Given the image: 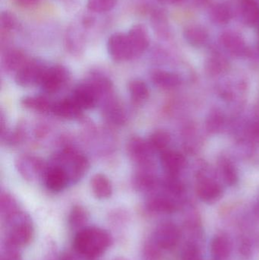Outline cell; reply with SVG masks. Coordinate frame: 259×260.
Here are the masks:
<instances>
[{
  "mask_svg": "<svg viewBox=\"0 0 259 260\" xmlns=\"http://www.w3.org/2000/svg\"><path fill=\"white\" fill-rule=\"evenodd\" d=\"M112 237L106 230L86 227L76 233L73 247L78 254L88 259L100 257L110 247Z\"/></svg>",
  "mask_w": 259,
  "mask_h": 260,
  "instance_id": "1",
  "label": "cell"
},
{
  "mask_svg": "<svg viewBox=\"0 0 259 260\" xmlns=\"http://www.w3.org/2000/svg\"><path fill=\"white\" fill-rule=\"evenodd\" d=\"M50 165L62 168L68 175L70 184L77 183L83 178L90 165L86 156L72 148H65L55 154Z\"/></svg>",
  "mask_w": 259,
  "mask_h": 260,
  "instance_id": "2",
  "label": "cell"
},
{
  "mask_svg": "<svg viewBox=\"0 0 259 260\" xmlns=\"http://www.w3.org/2000/svg\"><path fill=\"white\" fill-rule=\"evenodd\" d=\"M9 224L6 243L17 248L28 245L33 237V227L28 215L22 212L6 221Z\"/></svg>",
  "mask_w": 259,
  "mask_h": 260,
  "instance_id": "3",
  "label": "cell"
},
{
  "mask_svg": "<svg viewBox=\"0 0 259 260\" xmlns=\"http://www.w3.org/2000/svg\"><path fill=\"white\" fill-rule=\"evenodd\" d=\"M15 166L23 178L30 182L40 179L43 180L48 168V165L39 157L28 154H23L17 157Z\"/></svg>",
  "mask_w": 259,
  "mask_h": 260,
  "instance_id": "4",
  "label": "cell"
},
{
  "mask_svg": "<svg viewBox=\"0 0 259 260\" xmlns=\"http://www.w3.org/2000/svg\"><path fill=\"white\" fill-rule=\"evenodd\" d=\"M181 235L180 229L175 223L164 221L157 226L152 234V239L161 250H169L177 246Z\"/></svg>",
  "mask_w": 259,
  "mask_h": 260,
  "instance_id": "5",
  "label": "cell"
},
{
  "mask_svg": "<svg viewBox=\"0 0 259 260\" xmlns=\"http://www.w3.org/2000/svg\"><path fill=\"white\" fill-rule=\"evenodd\" d=\"M47 67L38 59H29L15 74V80L24 88L39 85Z\"/></svg>",
  "mask_w": 259,
  "mask_h": 260,
  "instance_id": "6",
  "label": "cell"
},
{
  "mask_svg": "<svg viewBox=\"0 0 259 260\" xmlns=\"http://www.w3.org/2000/svg\"><path fill=\"white\" fill-rule=\"evenodd\" d=\"M127 151L130 158L139 168H152L154 151L147 141L133 136L127 143Z\"/></svg>",
  "mask_w": 259,
  "mask_h": 260,
  "instance_id": "7",
  "label": "cell"
},
{
  "mask_svg": "<svg viewBox=\"0 0 259 260\" xmlns=\"http://www.w3.org/2000/svg\"><path fill=\"white\" fill-rule=\"evenodd\" d=\"M196 192L202 201L214 203L221 198L223 188L217 180L208 177L205 172H201L197 177Z\"/></svg>",
  "mask_w": 259,
  "mask_h": 260,
  "instance_id": "8",
  "label": "cell"
},
{
  "mask_svg": "<svg viewBox=\"0 0 259 260\" xmlns=\"http://www.w3.org/2000/svg\"><path fill=\"white\" fill-rule=\"evenodd\" d=\"M68 79V71L62 66L56 65L47 67L39 86L44 92L54 94L65 85Z\"/></svg>",
  "mask_w": 259,
  "mask_h": 260,
  "instance_id": "9",
  "label": "cell"
},
{
  "mask_svg": "<svg viewBox=\"0 0 259 260\" xmlns=\"http://www.w3.org/2000/svg\"><path fill=\"white\" fill-rule=\"evenodd\" d=\"M107 50L116 62H123L134 58L127 34L118 32L111 35L108 40Z\"/></svg>",
  "mask_w": 259,
  "mask_h": 260,
  "instance_id": "10",
  "label": "cell"
},
{
  "mask_svg": "<svg viewBox=\"0 0 259 260\" xmlns=\"http://www.w3.org/2000/svg\"><path fill=\"white\" fill-rule=\"evenodd\" d=\"M71 98L83 111L95 108L99 101L97 92L88 82L78 85L73 90Z\"/></svg>",
  "mask_w": 259,
  "mask_h": 260,
  "instance_id": "11",
  "label": "cell"
},
{
  "mask_svg": "<svg viewBox=\"0 0 259 260\" xmlns=\"http://www.w3.org/2000/svg\"><path fill=\"white\" fill-rule=\"evenodd\" d=\"M43 180L47 189L53 192H61L70 185L66 173L56 165H48Z\"/></svg>",
  "mask_w": 259,
  "mask_h": 260,
  "instance_id": "12",
  "label": "cell"
},
{
  "mask_svg": "<svg viewBox=\"0 0 259 260\" xmlns=\"http://www.w3.org/2000/svg\"><path fill=\"white\" fill-rule=\"evenodd\" d=\"M149 212L154 214H172L178 209L177 203L168 194H155L151 196L145 203Z\"/></svg>",
  "mask_w": 259,
  "mask_h": 260,
  "instance_id": "13",
  "label": "cell"
},
{
  "mask_svg": "<svg viewBox=\"0 0 259 260\" xmlns=\"http://www.w3.org/2000/svg\"><path fill=\"white\" fill-rule=\"evenodd\" d=\"M134 58L142 54L149 46V32L143 24H135L127 33Z\"/></svg>",
  "mask_w": 259,
  "mask_h": 260,
  "instance_id": "14",
  "label": "cell"
},
{
  "mask_svg": "<svg viewBox=\"0 0 259 260\" xmlns=\"http://www.w3.org/2000/svg\"><path fill=\"white\" fill-rule=\"evenodd\" d=\"M161 165L167 176L178 177L186 167V157L179 151L168 149L161 154Z\"/></svg>",
  "mask_w": 259,
  "mask_h": 260,
  "instance_id": "15",
  "label": "cell"
},
{
  "mask_svg": "<svg viewBox=\"0 0 259 260\" xmlns=\"http://www.w3.org/2000/svg\"><path fill=\"white\" fill-rule=\"evenodd\" d=\"M51 112L60 118L75 120L82 117L83 110L78 106L71 98H69L53 102Z\"/></svg>",
  "mask_w": 259,
  "mask_h": 260,
  "instance_id": "16",
  "label": "cell"
},
{
  "mask_svg": "<svg viewBox=\"0 0 259 260\" xmlns=\"http://www.w3.org/2000/svg\"><path fill=\"white\" fill-rule=\"evenodd\" d=\"M211 256L214 260H226L232 251V242L226 234H217L210 245Z\"/></svg>",
  "mask_w": 259,
  "mask_h": 260,
  "instance_id": "17",
  "label": "cell"
},
{
  "mask_svg": "<svg viewBox=\"0 0 259 260\" xmlns=\"http://www.w3.org/2000/svg\"><path fill=\"white\" fill-rule=\"evenodd\" d=\"M152 168H139L133 177V186L138 192H152L156 189L159 183Z\"/></svg>",
  "mask_w": 259,
  "mask_h": 260,
  "instance_id": "18",
  "label": "cell"
},
{
  "mask_svg": "<svg viewBox=\"0 0 259 260\" xmlns=\"http://www.w3.org/2000/svg\"><path fill=\"white\" fill-rule=\"evenodd\" d=\"M217 168L225 184L234 186L239 181V174L234 164L226 156H220L217 160Z\"/></svg>",
  "mask_w": 259,
  "mask_h": 260,
  "instance_id": "19",
  "label": "cell"
},
{
  "mask_svg": "<svg viewBox=\"0 0 259 260\" xmlns=\"http://www.w3.org/2000/svg\"><path fill=\"white\" fill-rule=\"evenodd\" d=\"M103 116L109 123L114 125H123L126 122V114L123 107L117 101L109 98L103 108Z\"/></svg>",
  "mask_w": 259,
  "mask_h": 260,
  "instance_id": "20",
  "label": "cell"
},
{
  "mask_svg": "<svg viewBox=\"0 0 259 260\" xmlns=\"http://www.w3.org/2000/svg\"><path fill=\"white\" fill-rule=\"evenodd\" d=\"M152 80L156 86L164 89L177 88L182 83L179 75L164 70H156L152 74Z\"/></svg>",
  "mask_w": 259,
  "mask_h": 260,
  "instance_id": "21",
  "label": "cell"
},
{
  "mask_svg": "<svg viewBox=\"0 0 259 260\" xmlns=\"http://www.w3.org/2000/svg\"><path fill=\"white\" fill-rule=\"evenodd\" d=\"M91 186L93 193L99 200H106L112 196V183L104 174H96L93 176Z\"/></svg>",
  "mask_w": 259,
  "mask_h": 260,
  "instance_id": "22",
  "label": "cell"
},
{
  "mask_svg": "<svg viewBox=\"0 0 259 260\" xmlns=\"http://www.w3.org/2000/svg\"><path fill=\"white\" fill-rule=\"evenodd\" d=\"M24 52L17 49L8 50L3 56V63L5 70L10 73H15L28 61Z\"/></svg>",
  "mask_w": 259,
  "mask_h": 260,
  "instance_id": "23",
  "label": "cell"
},
{
  "mask_svg": "<svg viewBox=\"0 0 259 260\" xmlns=\"http://www.w3.org/2000/svg\"><path fill=\"white\" fill-rule=\"evenodd\" d=\"M53 104L42 96H25L21 100L23 108L42 114L51 112Z\"/></svg>",
  "mask_w": 259,
  "mask_h": 260,
  "instance_id": "24",
  "label": "cell"
},
{
  "mask_svg": "<svg viewBox=\"0 0 259 260\" xmlns=\"http://www.w3.org/2000/svg\"><path fill=\"white\" fill-rule=\"evenodd\" d=\"M221 43L230 53L235 56H244L247 53V47L244 41L235 34L226 33L222 35Z\"/></svg>",
  "mask_w": 259,
  "mask_h": 260,
  "instance_id": "25",
  "label": "cell"
},
{
  "mask_svg": "<svg viewBox=\"0 0 259 260\" xmlns=\"http://www.w3.org/2000/svg\"><path fill=\"white\" fill-rule=\"evenodd\" d=\"M21 212L18 203L13 197L7 192H2L0 197V214L5 221H9L18 212Z\"/></svg>",
  "mask_w": 259,
  "mask_h": 260,
  "instance_id": "26",
  "label": "cell"
},
{
  "mask_svg": "<svg viewBox=\"0 0 259 260\" xmlns=\"http://www.w3.org/2000/svg\"><path fill=\"white\" fill-rule=\"evenodd\" d=\"M170 142V135L164 130H157L154 132L147 140L154 152H159L160 154L169 149Z\"/></svg>",
  "mask_w": 259,
  "mask_h": 260,
  "instance_id": "27",
  "label": "cell"
},
{
  "mask_svg": "<svg viewBox=\"0 0 259 260\" xmlns=\"http://www.w3.org/2000/svg\"><path fill=\"white\" fill-rule=\"evenodd\" d=\"M183 35L187 43L193 47H202L206 44L208 39L206 30L199 26H190L187 27Z\"/></svg>",
  "mask_w": 259,
  "mask_h": 260,
  "instance_id": "28",
  "label": "cell"
},
{
  "mask_svg": "<svg viewBox=\"0 0 259 260\" xmlns=\"http://www.w3.org/2000/svg\"><path fill=\"white\" fill-rule=\"evenodd\" d=\"M131 99L135 104H141L149 97V89L144 81L134 79L128 85Z\"/></svg>",
  "mask_w": 259,
  "mask_h": 260,
  "instance_id": "29",
  "label": "cell"
},
{
  "mask_svg": "<svg viewBox=\"0 0 259 260\" xmlns=\"http://www.w3.org/2000/svg\"><path fill=\"white\" fill-rule=\"evenodd\" d=\"M89 219V215L85 208L81 206H75L68 215V224L74 230L79 231L85 229Z\"/></svg>",
  "mask_w": 259,
  "mask_h": 260,
  "instance_id": "30",
  "label": "cell"
},
{
  "mask_svg": "<svg viewBox=\"0 0 259 260\" xmlns=\"http://www.w3.org/2000/svg\"><path fill=\"white\" fill-rule=\"evenodd\" d=\"M225 125L226 118L221 111L214 110L208 114L205 121V127L208 133L211 134H217L225 129Z\"/></svg>",
  "mask_w": 259,
  "mask_h": 260,
  "instance_id": "31",
  "label": "cell"
},
{
  "mask_svg": "<svg viewBox=\"0 0 259 260\" xmlns=\"http://www.w3.org/2000/svg\"><path fill=\"white\" fill-rule=\"evenodd\" d=\"M241 12L246 24L253 25L259 22V4L255 0H243Z\"/></svg>",
  "mask_w": 259,
  "mask_h": 260,
  "instance_id": "32",
  "label": "cell"
},
{
  "mask_svg": "<svg viewBox=\"0 0 259 260\" xmlns=\"http://www.w3.org/2000/svg\"><path fill=\"white\" fill-rule=\"evenodd\" d=\"M162 251L163 250H161L151 238L144 243L142 250V259L143 260H161Z\"/></svg>",
  "mask_w": 259,
  "mask_h": 260,
  "instance_id": "33",
  "label": "cell"
},
{
  "mask_svg": "<svg viewBox=\"0 0 259 260\" xmlns=\"http://www.w3.org/2000/svg\"><path fill=\"white\" fill-rule=\"evenodd\" d=\"M180 257L182 260H202L199 244L192 241L186 243L181 250Z\"/></svg>",
  "mask_w": 259,
  "mask_h": 260,
  "instance_id": "34",
  "label": "cell"
},
{
  "mask_svg": "<svg viewBox=\"0 0 259 260\" xmlns=\"http://www.w3.org/2000/svg\"><path fill=\"white\" fill-rule=\"evenodd\" d=\"M232 16L229 7L224 4L217 5L211 11V17L215 22L218 24H226L229 22Z\"/></svg>",
  "mask_w": 259,
  "mask_h": 260,
  "instance_id": "35",
  "label": "cell"
},
{
  "mask_svg": "<svg viewBox=\"0 0 259 260\" xmlns=\"http://www.w3.org/2000/svg\"><path fill=\"white\" fill-rule=\"evenodd\" d=\"M117 5V0H88L87 6L94 12H106L112 10Z\"/></svg>",
  "mask_w": 259,
  "mask_h": 260,
  "instance_id": "36",
  "label": "cell"
},
{
  "mask_svg": "<svg viewBox=\"0 0 259 260\" xmlns=\"http://www.w3.org/2000/svg\"><path fill=\"white\" fill-rule=\"evenodd\" d=\"M228 62L219 55H214L208 62V70L212 75L220 74L226 71Z\"/></svg>",
  "mask_w": 259,
  "mask_h": 260,
  "instance_id": "37",
  "label": "cell"
},
{
  "mask_svg": "<svg viewBox=\"0 0 259 260\" xmlns=\"http://www.w3.org/2000/svg\"><path fill=\"white\" fill-rule=\"evenodd\" d=\"M0 25L2 30L10 31L16 28L18 21L13 14L9 12H3L0 16Z\"/></svg>",
  "mask_w": 259,
  "mask_h": 260,
  "instance_id": "38",
  "label": "cell"
},
{
  "mask_svg": "<svg viewBox=\"0 0 259 260\" xmlns=\"http://www.w3.org/2000/svg\"><path fill=\"white\" fill-rule=\"evenodd\" d=\"M252 244L248 238H243L240 241L239 251L242 256H244L245 258L250 257L252 253Z\"/></svg>",
  "mask_w": 259,
  "mask_h": 260,
  "instance_id": "39",
  "label": "cell"
},
{
  "mask_svg": "<svg viewBox=\"0 0 259 260\" xmlns=\"http://www.w3.org/2000/svg\"><path fill=\"white\" fill-rule=\"evenodd\" d=\"M249 131L252 140L259 144V118L252 122L249 126Z\"/></svg>",
  "mask_w": 259,
  "mask_h": 260,
  "instance_id": "40",
  "label": "cell"
},
{
  "mask_svg": "<svg viewBox=\"0 0 259 260\" xmlns=\"http://www.w3.org/2000/svg\"><path fill=\"white\" fill-rule=\"evenodd\" d=\"M14 1L21 6L30 7V6H33L35 5L38 4L40 0H14Z\"/></svg>",
  "mask_w": 259,
  "mask_h": 260,
  "instance_id": "41",
  "label": "cell"
},
{
  "mask_svg": "<svg viewBox=\"0 0 259 260\" xmlns=\"http://www.w3.org/2000/svg\"><path fill=\"white\" fill-rule=\"evenodd\" d=\"M59 260H77V259H76V258L74 256H73V254H71V253H68V252H66V253H64L63 254H62V256H60V258H59Z\"/></svg>",
  "mask_w": 259,
  "mask_h": 260,
  "instance_id": "42",
  "label": "cell"
},
{
  "mask_svg": "<svg viewBox=\"0 0 259 260\" xmlns=\"http://www.w3.org/2000/svg\"><path fill=\"white\" fill-rule=\"evenodd\" d=\"M253 213L254 215L259 219V196L258 200H257L256 203H255V206H254Z\"/></svg>",
  "mask_w": 259,
  "mask_h": 260,
  "instance_id": "43",
  "label": "cell"
},
{
  "mask_svg": "<svg viewBox=\"0 0 259 260\" xmlns=\"http://www.w3.org/2000/svg\"><path fill=\"white\" fill-rule=\"evenodd\" d=\"M163 2H168V3H179L180 2H182V0H161Z\"/></svg>",
  "mask_w": 259,
  "mask_h": 260,
  "instance_id": "44",
  "label": "cell"
},
{
  "mask_svg": "<svg viewBox=\"0 0 259 260\" xmlns=\"http://www.w3.org/2000/svg\"><path fill=\"white\" fill-rule=\"evenodd\" d=\"M113 260H129V259H126V258H124V257H117V258H115V259H113Z\"/></svg>",
  "mask_w": 259,
  "mask_h": 260,
  "instance_id": "45",
  "label": "cell"
},
{
  "mask_svg": "<svg viewBox=\"0 0 259 260\" xmlns=\"http://www.w3.org/2000/svg\"><path fill=\"white\" fill-rule=\"evenodd\" d=\"M258 49H259V37H258Z\"/></svg>",
  "mask_w": 259,
  "mask_h": 260,
  "instance_id": "46",
  "label": "cell"
}]
</instances>
